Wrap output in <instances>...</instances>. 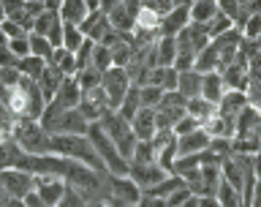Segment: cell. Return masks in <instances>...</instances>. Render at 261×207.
Returning <instances> with one entry per match:
<instances>
[{"instance_id": "cell-1", "label": "cell", "mask_w": 261, "mask_h": 207, "mask_svg": "<svg viewBox=\"0 0 261 207\" xmlns=\"http://www.w3.org/2000/svg\"><path fill=\"white\" fill-rule=\"evenodd\" d=\"M6 106L11 109L14 120H41V114L46 109V98L41 93L38 82H33L24 77L14 90H8L3 96Z\"/></svg>"}, {"instance_id": "cell-2", "label": "cell", "mask_w": 261, "mask_h": 207, "mask_svg": "<svg viewBox=\"0 0 261 207\" xmlns=\"http://www.w3.org/2000/svg\"><path fill=\"white\" fill-rule=\"evenodd\" d=\"M52 153L60 155V158L76 161V164H82V167L106 172L103 164H101V158H98V153H95V147L90 145L87 136H79V134H60V136H52Z\"/></svg>"}, {"instance_id": "cell-3", "label": "cell", "mask_w": 261, "mask_h": 207, "mask_svg": "<svg viewBox=\"0 0 261 207\" xmlns=\"http://www.w3.org/2000/svg\"><path fill=\"white\" fill-rule=\"evenodd\" d=\"M11 139L19 145L24 155H49L52 153V134L41 126V120H16Z\"/></svg>"}, {"instance_id": "cell-4", "label": "cell", "mask_w": 261, "mask_h": 207, "mask_svg": "<svg viewBox=\"0 0 261 207\" xmlns=\"http://www.w3.org/2000/svg\"><path fill=\"white\" fill-rule=\"evenodd\" d=\"M87 139H90V145L95 147V153H98V158H101V164H103L106 175H128V161L117 153L114 142L106 136V131L98 126V123H90Z\"/></svg>"}, {"instance_id": "cell-5", "label": "cell", "mask_w": 261, "mask_h": 207, "mask_svg": "<svg viewBox=\"0 0 261 207\" xmlns=\"http://www.w3.org/2000/svg\"><path fill=\"white\" fill-rule=\"evenodd\" d=\"M98 126L106 131V136L114 142L117 147V153L122 155L125 161L134 158V150H136V142L139 139L134 136V128H130V123L122 118L120 112H106L101 120H98Z\"/></svg>"}, {"instance_id": "cell-6", "label": "cell", "mask_w": 261, "mask_h": 207, "mask_svg": "<svg viewBox=\"0 0 261 207\" xmlns=\"http://www.w3.org/2000/svg\"><path fill=\"white\" fill-rule=\"evenodd\" d=\"M142 188L128 175H109L106 177V202L112 207H139Z\"/></svg>"}, {"instance_id": "cell-7", "label": "cell", "mask_w": 261, "mask_h": 207, "mask_svg": "<svg viewBox=\"0 0 261 207\" xmlns=\"http://www.w3.org/2000/svg\"><path fill=\"white\" fill-rule=\"evenodd\" d=\"M130 87H134V82H130L125 68H109V71L103 74L101 90L106 93V101H109V109L112 112L120 109V104L125 101V96H128Z\"/></svg>"}, {"instance_id": "cell-8", "label": "cell", "mask_w": 261, "mask_h": 207, "mask_svg": "<svg viewBox=\"0 0 261 207\" xmlns=\"http://www.w3.org/2000/svg\"><path fill=\"white\" fill-rule=\"evenodd\" d=\"M0 188L11 199H24L36 188V175L22 172V169H6V172H0Z\"/></svg>"}, {"instance_id": "cell-9", "label": "cell", "mask_w": 261, "mask_h": 207, "mask_svg": "<svg viewBox=\"0 0 261 207\" xmlns=\"http://www.w3.org/2000/svg\"><path fill=\"white\" fill-rule=\"evenodd\" d=\"M128 177L134 180V183L144 191H152L155 186H161L163 180L169 177V172L161 167V164H128Z\"/></svg>"}, {"instance_id": "cell-10", "label": "cell", "mask_w": 261, "mask_h": 207, "mask_svg": "<svg viewBox=\"0 0 261 207\" xmlns=\"http://www.w3.org/2000/svg\"><path fill=\"white\" fill-rule=\"evenodd\" d=\"M36 36H44L49 44H52L55 49L63 47V19L57 11H49V8H44L41 14H36V19H33V30Z\"/></svg>"}, {"instance_id": "cell-11", "label": "cell", "mask_w": 261, "mask_h": 207, "mask_svg": "<svg viewBox=\"0 0 261 207\" xmlns=\"http://www.w3.org/2000/svg\"><path fill=\"white\" fill-rule=\"evenodd\" d=\"M65 188H68V183L57 175H36V188H33V194H36L38 199H44L49 207H55L63 199Z\"/></svg>"}, {"instance_id": "cell-12", "label": "cell", "mask_w": 261, "mask_h": 207, "mask_svg": "<svg viewBox=\"0 0 261 207\" xmlns=\"http://www.w3.org/2000/svg\"><path fill=\"white\" fill-rule=\"evenodd\" d=\"M76 109L85 114V120H87V123H98L106 112H112V109H109V101H106V93H103L101 87L82 93V101H79Z\"/></svg>"}, {"instance_id": "cell-13", "label": "cell", "mask_w": 261, "mask_h": 207, "mask_svg": "<svg viewBox=\"0 0 261 207\" xmlns=\"http://www.w3.org/2000/svg\"><path fill=\"white\" fill-rule=\"evenodd\" d=\"M250 106L248 101V93H240V90H226L223 98L218 101V114L228 123H237V118Z\"/></svg>"}, {"instance_id": "cell-14", "label": "cell", "mask_w": 261, "mask_h": 207, "mask_svg": "<svg viewBox=\"0 0 261 207\" xmlns=\"http://www.w3.org/2000/svg\"><path fill=\"white\" fill-rule=\"evenodd\" d=\"M210 142H212V136L204 128H196L193 134L177 136V158H182V155H204L210 150Z\"/></svg>"}, {"instance_id": "cell-15", "label": "cell", "mask_w": 261, "mask_h": 207, "mask_svg": "<svg viewBox=\"0 0 261 207\" xmlns=\"http://www.w3.org/2000/svg\"><path fill=\"white\" fill-rule=\"evenodd\" d=\"M188 25H191V11H188V6H174L171 11L161 19V36H171L177 38L179 33H182Z\"/></svg>"}, {"instance_id": "cell-16", "label": "cell", "mask_w": 261, "mask_h": 207, "mask_svg": "<svg viewBox=\"0 0 261 207\" xmlns=\"http://www.w3.org/2000/svg\"><path fill=\"white\" fill-rule=\"evenodd\" d=\"M79 101H82V87L76 85L73 77H65V82L60 85V90H57V96L49 104H55L57 109H76Z\"/></svg>"}, {"instance_id": "cell-17", "label": "cell", "mask_w": 261, "mask_h": 207, "mask_svg": "<svg viewBox=\"0 0 261 207\" xmlns=\"http://www.w3.org/2000/svg\"><path fill=\"white\" fill-rule=\"evenodd\" d=\"M130 128H134V136L139 139V142H150V139L155 136V131H158V126H155V109H139L136 118L130 120Z\"/></svg>"}, {"instance_id": "cell-18", "label": "cell", "mask_w": 261, "mask_h": 207, "mask_svg": "<svg viewBox=\"0 0 261 207\" xmlns=\"http://www.w3.org/2000/svg\"><path fill=\"white\" fill-rule=\"evenodd\" d=\"M177 79H179V71L174 65H155L150 71V82L147 85H155L163 93H171V90H177Z\"/></svg>"}, {"instance_id": "cell-19", "label": "cell", "mask_w": 261, "mask_h": 207, "mask_svg": "<svg viewBox=\"0 0 261 207\" xmlns=\"http://www.w3.org/2000/svg\"><path fill=\"white\" fill-rule=\"evenodd\" d=\"M226 93V85H223V77H220V71H212V74H201V98L210 104H215L223 98Z\"/></svg>"}, {"instance_id": "cell-20", "label": "cell", "mask_w": 261, "mask_h": 207, "mask_svg": "<svg viewBox=\"0 0 261 207\" xmlns=\"http://www.w3.org/2000/svg\"><path fill=\"white\" fill-rule=\"evenodd\" d=\"M60 19H63V25H79L87 19V3L85 0H63V6H60Z\"/></svg>"}, {"instance_id": "cell-21", "label": "cell", "mask_w": 261, "mask_h": 207, "mask_svg": "<svg viewBox=\"0 0 261 207\" xmlns=\"http://www.w3.org/2000/svg\"><path fill=\"white\" fill-rule=\"evenodd\" d=\"M188 11H191L193 25H210L218 16V0H193Z\"/></svg>"}, {"instance_id": "cell-22", "label": "cell", "mask_w": 261, "mask_h": 207, "mask_svg": "<svg viewBox=\"0 0 261 207\" xmlns=\"http://www.w3.org/2000/svg\"><path fill=\"white\" fill-rule=\"evenodd\" d=\"M65 82V77L57 68H52V65L46 63V68H44V74L38 77V87H41V93H44V98H46V104L52 101V98L57 96V90H60V85Z\"/></svg>"}, {"instance_id": "cell-23", "label": "cell", "mask_w": 261, "mask_h": 207, "mask_svg": "<svg viewBox=\"0 0 261 207\" xmlns=\"http://www.w3.org/2000/svg\"><path fill=\"white\" fill-rule=\"evenodd\" d=\"M109 25L117 33H130L134 30V22H136V11H130V8L125 6V3H120V6H114L109 14Z\"/></svg>"}, {"instance_id": "cell-24", "label": "cell", "mask_w": 261, "mask_h": 207, "mask_svg": "<svg viewBox=\"0 0 261 207\" xmlns=\"http://www.w3.org/2000/svg\"><path fill=\"white\" fill-rule=\"evenodd\" d=\"M177 93L182 98H199L201 96V74L199 71H179L177 79Z\"/></svg>"}, {"instance_id": "cell-25", "label": "cell", "mask_w": 261, "mask_h": 207, "mask_svg": "<svg viewBox=\"0 0 261 207\" xmlns=\"http://www.w3.org/2000/svg\"><path fill=\"white\" fill-rule=\"evenodd\" d=\"M185 112L191 114V118H193L196 123H199L201 128H204L212 118H215L218 106H215V104H210V101H204V98L199 96V98H191V101H188V109H185Z\"/></svg>"}, {"instance_id": "cell-26", "label": "cell", "mask_w": 261, "mask_h": 207, "mask_svg": "<svg viewBox=\"0 0 261 207\" xmlns=\"http://www.w3.org/2000/svg\"><path fill=\"white\" fill-rule=\"evenodd\" d=\"M49 65L57 68L63 77H73V74H76V55L68 52L65 47H57L52 52V57H49Z\"/></svg>"}, {"instance_id": "cell-27", "label": "cell", "mask_w": 261, "mask_h": 207, "mask_svg": "<svg viewBox=\"0 0 261 207\" xmlns=\"http://www.w3.org/2000/svg\"><path fill=\"white\" fill-rule=\"evenodd\" d=\"M155 63L158 65H174V57H177V38L171 36H158L155 41Z\"/></svg>"}, {"instance_id": "cell-28", "label": "cell", "mask_w": 261, "mask_h": 207, "mask_svg": "<svg viewBox=\"0 0 261 207\" xmlns=\"http://www.w3.org/2000/svg\"><path fill=\"white\" fill-rule=\"evenodd\" d=\"M193 71H199V74H212V71H220V60H218V49L215 44H210L201 49L199 55H196V63H193Z\"/></svg>"}, {"instance_id": "cell-29", "label": "cell", "mask_w": 261, "mask_h": 207, "mask_svg": "<svg viewBox=\"0 0 261 207\" xmlns=\"http://www.w3.org/2000/svg\"><path fill=\"white\" fill-rule=\"evenodd\" d=\"M73 79H76V85L82 87V93H87V90H95V87H101V82H103V74L93 68V65H87V68H82L73 74Z\"/></svg>"}, {"instance_id": "cell-30", "label": "cell", "mask_w": 261, "mask_h": 207, "mask_svg": "<svg viewBox=\"0 0 261 207\" xmlns=\"http://www.w3.org/2000/svg\"><path fill=\"white\" fill-rule=\"evenodd\" d=\"M139 109H142V101H139V87L134 85V87L128 90L125 101L120 104V109H117V112H120V114H122V118H125L128 123H130V120L136 118V112H139Z\"/></svg>"}, {"instance_id": "cell-31", "label": "cell", "mask_w": 261, "mask_h": 207, "mask_svg": "<svg viewBox=\"0 0 261 207\" xmlns=\"http://www.w3.org/2000/svg\"><path fill=\"white\" fill-rule=\"evenodd\" d=\"M85 33H82V28H76V25H63V47L68 49V52H76V49L85 44Z\"/></svg>"}, {"instance_id": "cell-32", "label": "cell", "mask_w": 261, "mask_h": 207, "mask_svg": "<svg viewBox=\"0 0 261 207\" xmlns=\"http://www.w3.org/2000/svg\"><path fill=\"white\" fill-rule=\"evenodd\" d=\"M139 101L144 109H158V104L163 101V90L155 85H142L139 87Z\"/></svg>"}, {"instance_id": "cell-33", "label": "cell", "mask_w": 261, "mask_h": 207, "mask_svg": "<svg viewBox=\"0 0 261 207\" xmlns=\"http://www.w3.org/2000/svg\"><path fill=\"white\" fill-rule=\"evenodd\" d=\"M44 68H46V60H41V57H24V60L19 63V71H22V77H28V79H33V82H38V77L44 74Z\"/></svg>"}, {"instance_id": "cell-34", "label": "cell", "mask_w": 261, "mask_h": 207, "mask_svg": "<svg viewBox=\"0 0 261 207\" xmlns=\"http://www.w3.org/2000/svg\"><path fill=\"white\" fill-rule=\"evenodd\" d=\"M52 52H55V47L49 44L44 36H36V33H30V55H33V57H41V60L49 63Z\"/></svg>"}, {"instance_id": "cell-35", "label": "cell", "mask_w": 261, "mask_h": 207, "mask_svg": "<svg viewBox=\"0 0 261 207\" xmlns=\"http://www.w3.org/2000/svg\"><path fill=\"white\" fill-rule=\"evenodd\" d=\"M93 68H98L101 74H106L112 68V49L109 47H103V44H95V49H93Z\"/></svg>"}, {"instance_id": "cell-36", "label": "cell", "mask_w": 261, "mask_h": 207, "mask_svg": "<svg viewBox=\"0 0 261 207\" xmlns=\"http://www.w3.org/2000/svg\"><path fill=\"white\" fill-rule=\"evenodd\" d=\"M204 28H207L210 38H218V36H223V33H228V30H231V28H234V22L228 19L226 14H220V11H218V16H215V19H212L210 25H204Z\"/></svg>"}, {"instance_id": "cell-37", "label": "cell", "mask_w": 261, "mask_h": 207, "mask_svg": "<svg viewBox=\"0 0 261 207\" xmlns=\"http://www.w3.org/2000/svg\"><path fill=\"white\" fill-rule=\"evenodd\" d=\"M218 11H220V14H226L228 19H231V22L237 25V19L242 16L245 8L240 6V0H218Z\"/></svg>"}, {"instance_id": "cell-38", "label": "cell", "mask_w": 261, "mask_h": 207, "mask_svg": "<svg viewBox=\"0 0 261 207\" xmlns=\"http://www.w3.org/2000/svg\"><path fill=\"white\" fill-rule=\"evenodd\" d=\"M22 79H24V77H22L19 68H0V85H3L6 93H8V90H14Z\"/></svg>"}, {"instance_id": "cell-39", "label": "cell", "mask_w": 261, "mask_h": 207, "mask_svg": "<svg viewBox=\"0 0 261 207\" xmlns=\"http://www.w3.org/2000/svg\"><path fill=\"white\" fill-rule=\"evenodd\" d=\"M8 49H11L14 57H19V60H24V57H30V33L22 38H11L8 41Z\"/></svg>"}, {"instance_id": "cell-40", "label": "cell", "mask_w": 261, "mask_h": 207, "mask_svg": "<svg viewBox=\"0 0 261 207\" xmlns=\"http://www.w3.org/2000/svg\"><path fill=\"white\" fill-rule=\"evenodd\" d=\"M55 207H87V199L82 196L79 191H73V188L68 186L65 188V194H63V199L57 202Z\"/></svg>"}, {"instance_id": "cell-41", "label": "cell", "mask_w": 261, "mask_h": 207, "mask_svg": "<svg viewBox=\"0 0 261 207\" xmlns=\"http://www.w3.org/2000/svg\"><path fill=\"white\" fill-rule=\"evenodd\" d=\"M196 128H201V126H199V123H196V120L191 118V114H185L182 120H177V123H174V136H185V134H193Z\"/></svg>"}, {"instance_id": "cell-42", "label": "cell", "mask_w": 261, "mask_h": 207, "mask_svg": "<svg viewBox=\"0 0 261 207\" xmlns=\"http://www.w3.org/2000/svg\"><path fill=\"white\" fill-rule=\"evenodd\" d=\"M144 6L150 8V11H155L163 19V16H166L171 8H174V0H144Z\"/></svg>"}, {"instance_id": "cell-43", "label": "cell", "mask_w": 261, "mask_h": 207, "mask_svg": "<svg viewBox=\"0 0 261 207\" xmlns=\"http://www.w3.org/2000/svg\"><path fill=\"white\" fill-rule=\"evenodd\" d=\"M14 114H11V109L6 106V101L0 98V131H6V134H11V128H14Z\"/></svg>"}, {"instance_id": "cell-44", "label": "cell", "mask_w": 261, "mask_h": 207, "mask_svg": "<svg viewBox=\"0 0 261 207\" xmlns=\"http://www.w3.org/2000/svg\"><path fill=\"white\" fill-rule=\"evenodd\" d=\"M0 28H3V33H6V38H8V41H11V38H22V36H28V30H24L22 25L11 22V19H6L3 25H0Z\"/></svg>"}, {"instance_id": "cell-45", "label": "cell", "mask_w": 261, "mask_h": 207, "mask_svg": "<svg viewBox=\"0 0 261 207\" xmlns=\"http://www.w3.org/2000/svg\"><path fill=\"white\" fill-rule=\"evenodd\" d=\"M139 207H169L163 196H155V194H142L139 199Z\"/></svg>"}, {"instance_id": "cell-46", "label": "cell", "mask_w": 261, "mask_h": 207, "mask_svg": "<svg viewBox=\"0 0 261 207\" xmlns=\"http://www.w3.org/2000/svg\"><path fill=\"white\" fill-rule=\"evenodd\" d=\"M199 207H223L218 196H199Z\"/></svg>"}, {"instance_id": "cell-47", "label": "cell", "mask_w": 261, "mask_h": 207, "mask_svg": "<svg viewBox=\"0 0 261 207\" xmlns=\"http://www.w3.org/2000/svg\"><path fill=\"white\" fill-rule=\"evenodd\" d=\"M24 204H28V207H49L44 199H38L36 194H28V196H24Z\"/></svg>"}, {"instance_id": "cell-48", "label": "cell", "mask_w": 261, "mask_h": 207, "mask_svg": "<svg viewBox=\"0 0 261 207\" xmlns=\"http://www.w3.org/2000/svg\"><path fill=\"white\" fill-rule=\"evenodd\" d=\"M120 3H122V0H101V11H103V14H109L112 8H114V6H120Z\"/></svg>"}, {"instance_id": "cell-49", "label": "cell", "mask_w": 261, "mask_h": 207, "mask_svg": "<svg viewBox=\"0 0 261 207\" xmlns=\"http://www.w3.org/2000/svg\"><path fill=\"white\" fill-rule=\"evenodd\" d=\"M63 0H44V8H49V11H60Z\"/></svg>"}, {"instance_id": "cell-50", "label": "cell", "mask_w": 261, "mask_h": 207, "mask_svg": "<svg viewBox=\"0 0 261 207\" xmlns=\"http://www.w3.org/2000/svg\"><path fill=\"white\" fill-rule=\"evenodd\" d=\"M3 207H28V204H24V199H11V196H6Z\"/></svg>"}, {"instance_id": "cell-51", "label": "cell", "mask_w": 261, "mask_h": 207, "mask_svg": "<svg viewBox=\"0 0 261 207\" xmlns=\"http://www.w3.org/2000/svg\"><path fill=\"white\" fill-rule=\"evenodd\" d=\"M87 3V11L93 14V11H101V0H85Z\"/></svg>"}, {"instance_id": "cell-52", "label": "cell", "mask_w": 261, "mask_h": 207, "mask_svg": "<svg viewBox=\"0 0 261 207\" xmlns=\"http://www.w3.org/2000/svg\"><path fill=\"white\" fill-rule=\"evenodd\" d=\"M87 207H112L106 199H93V202H87Z\"/></svg>"}, {"instance_id": "cell-53", "label": "cell", "mask_w": 261, "mask_h": 207, "mask_svg": "<svg viewBox=\"0 0 261 207\" xmlns=\"http://www.w3.org/2000/svg\"><path fill=\"white\" fill-rule=\"evenodd\" d=\"M179 207H199V196H191V199H185Z\"/></svg>"}, {"instance_id": "cell-54", "label": "cell", "mask_w": 261, "mask_h": 207, "mask_svg": "<svg viewBox=\"0 0 261 207\" xmlns=\"http://www.w3.org/2000/svg\"><path fill=\"white\" fill-rule=\"evenodd\" d=\"M3 47H8V38H6V33H3V28H0V49Z\"/></svg>"}, {"instance_id": "cell-55", "label": "cell", "mask_w": 261, "mask_h": 207, "mask_svg": "<svg viewBox=\"0 0 261 207\" xmlns=\"http://www.w3.org/2000/svg\"><path fill=\"white\" fill-rule=\"evenodd\" d=\"M8 139H11V134H6V131H0V145H3V142H8Z\"/></svg>"}, {"instance_id": "cell-56", "label": "cell", "mask_w": 261, "mask_h": 207, "mask_svg": "<svg viewBox=\"0 0 261 207\" xmlns=\"http://www.w3.org/2000/svg\"><path fill=\"white\" fill-rule=\"evenodd\" d=\"M193 0H174V6H191Z\"/></svg>"}, {"instance_id": "cell-57", "label": "cell", "mask_w": 261, "mask_h": 207, "mask_svg": "<svg viewBox=\"0 0 261 207\" xmlns=\"http://www.w3.org/2000/svg\"><path fill=\"white\" fill-rule=\"evenodd\" d=\"M3 204H6V194H3V191H0V207H3Z\"/></svg>"}, {"instance_id": "cell-58", "label": "cell", "mask_w": 261, "mask_h": 207, "mask_svg": "<svg viewBox=\"0 0 261 207\" xmlns=\"http://www.w3.org/2000/svg\"><path fill=\"white\" fill-rule=\"evenodd\" d=\"M0 3H3V6H6V3H8V0H0Z\"/></svg>"}]
</instances>
